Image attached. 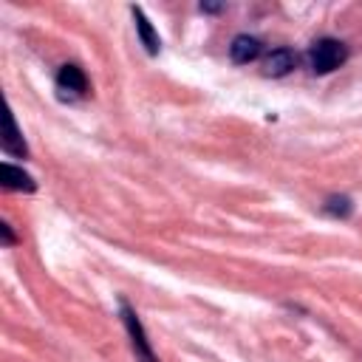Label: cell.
Here are the masks:
<instances>
[{
	"label": "cell",
	"instance_id": "obj_1",
	"mask_svg": "<svg viewBox=\"0 0 362 362\" xmlns=\"http://www.w3.org/2000/svg\"><path fill=\"white\" fill-rule=\"evenodd\" d=\"M345 59H348V48H345V42H339L334 37H322L308 48V65L314 74H331Z\"/></svg>",
	"mask_w": 362,
	"mask_h": 362
},
{
	"label": "cell",
	"instance_id": "obj_2",
	"mask_svg": "<svg viewBox=\"0 0 362 362\" xmlns=\"http://www.w3.org/2000/svg\"><path fill=\"white\" fill-rule=\"evenodd\" d=\"M119 308H122L124 328H127V334H130V345H133L136 362H158L156 354H153V345H150V339H147V334H144V325H141V320L136 317V311L127 305V300H122Z\"/></svg>",
	"mask_w": 362,
	"mask_h": 362
},
{
	"label": "cell",
	"instance_id": "obj_3",
	"mask_svg": "<svg viewBox=\"0 0 362 362\" xmlns=\"http://www.w3.org/2000/svg\"><path fill=\"white\" fill-rule=\"evenodd\" d=\"M260 54H263V42H260L257 37H249V34H238V37L232 40V45H229V57H232V62H238V65L255 62Z\"/></svg>",
	"mask_w": 362,
	"mask_h": 362
},
{
	"label": "cell",
	"instance_id": "obj_4",
	"mask_svg": "<svg viewBox=\"0 0 362 362\" xmlns=\"http://www.w3.org/2000/svg\"><path fill=\"white\" fill-rule=\"evenodd\" d=\"M57 88L62 90V96H82L88 90V79L79 65H62L57 74Z\"/></svg>",
	"mask_w": 362,
	"mask_h": 362
},
{
	"label": "cell",
	"instance_id": "obj_5",
	"mask_svg": "<svg viewBox=\"0 0 362 362\" xmlns=\"http://www.w3.org/2000/svg\"><path fill=\"white\" fill-rule=\"evenodd\" d=\"M294 65H297V54L291 48H274L263 62V74L266 76H286L294 71Z\"/></svg>",
	"mask_w": 362,
	"mask_h": 362
},
{
	"label": "cell",
	"instance_id": "obj_6",
	"mask_svg": "<svg viewBox=\"0 0 362 362\" xmlns=\"http://www.w3.org/2000/svg\"><path fill=\"white\" fill-rule=\"evenodd\" d=\"M130 11H133V20H136V31H139V37H141V45H144V51H147L150 57H153V54H158L161 42H158V34H156L153 23L147 20V14H144L139 6H133Z\"/></svg>",
	"mask_w": 362,
	"mask_h": 362
},
{
	"label": "cell",
	"instance_id": "obj_7",
	"mask_svg": "<svg viewBox=\"0 0 362 362\" xmlns=\"http://www.w3.org/2000/svg\"><path fill=\"white\" fill-rule=\"evenodd\" d=\"M0 170H3V187H6V189H20V192H34V189H37L34 178H31L23 167H14V164L3 161Z\"/></svg>",
	"mask_w": 362,
	"mask_h": 362
},
{
	"label": "cell",
	"instance_id": "obj_8",
	"mask_svg": "<svg viewBox=\"0 0 362 362\" xmlns=\"http://www.w3.org/2000/svg\"><path fill=\"white\" fill-rule=\"evenodd\" d=\"M3 153H8V156H17V158H25V156H28V147H25V141H23V136H20V130H17V122H14V116H11V113L6 116Z\"/></svg>",
	"mask_w": 362,
	"mask_h": 362
},
{
	"label": "cell",
	"instance_id": "obj_9",
	"mask_svg": "<svg viewBox=\"0 0 362 362\" xmlns=\"http://www.w3.org/2000/svg\"><path fill=\"white\" fill-rule=\"evenodd\" d=\"M351 198L348 195H331L325 204H322V212L325 215H334V218H348L351 215Z\"/></svg>",
	"mask_w": 362,
	"mask_h": 362
},
{
	"label": "cell",
	"instance_id": "obj_10",
	"mask_svg": "<svg viewBox=\"0 0 362 362\" xmlns=\"http://www.w3.org/2000/svg\"><path fill=\"white\" fill-rule=\"evenodd\" d=\"M0 232H3V246H14V232H11V226L8 223H0Z\"/></svg>",
	"mask_w": 362,
	"mask_h": 362
},
{
	"label": "cell",
	"instance_id": "obj_11",
	"mask_svg": "<svg viewBox=\"0 0 362 362\" xmlns=\"http://www.w3.org/2000/svg\"><path fill=\"white\" fill-rule=\"evenodd\" d=\"M223 6H212V3H201V11H221Z\"/></svg>",
	"mask_w": 362,
	"mask_h": 362
}]
</instances>
